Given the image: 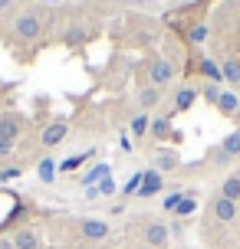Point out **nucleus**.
<instances>
[{
  "mask_svg": "<svg viewBox=\"0 0 240 249\" xmlns=\"http://www.w3.org/2000/svg\"><path fill=\"white\" fill-rule=\"evenodd\" d=\"M66 135H69V124L66 122H50L46 128H43V135H40V148L43 151L60 148V144L66 141Z\"/></svg>",
  "mask_w": 240,
  "mask_h": 249,
  "instance_id": "7",
  "label": "nucleus"
},
{
  "mask_svg": "<svg viewBox=\"0 0 240 249\" xmlns=\"http://www.w3.org/2000/svg\"><path fill=\"white\" fill-rule=\"evenodd\" d=\"M161 190H164V177L158 174V171H145L141 187H139V194H135V197H139V200H152V197H158Z\"/></svg>",
  "mask_w": 240,
  "mask_h": 249,
  "instance_id": "9",
  "label": "nucleus"
},
{
  "mask_svg": "<svg viewBox=\"0 0 240 249\" xmlns=\"http://www.w3.org/2000/svg\"><path fill=\"white\" fill-rule=\"evenodd\" d=\"M220 72H224V82H230V86H240V59L227 56V59L220 62Z\"/></svg>",
  "mask_w": 240,
  "mask_h": 249,
  "instance_id": "15",
  "label": "nucleus"
},
{
  "mask_svg": "<svg viewBox=\"0 0 240 249\" xmlns=\"http://www.w3.org/2000/svg\"><path fill=\"white\" fill-rule=\"evenodd\" d=\"M10 239H13V249H43V239L33 226H20Z\"/></svg>",
  "mask_w": 240,
  "mask_h": 249,
  "instance_id": "11",
  "label": "nucleus"
},
{
  "mask_svg": "<svg viewBox=\"0 0 240 249\" xmlns=\"http://www.w3.org/2000/svg\"><path fill=\"white\" fill-rule=\"evenodd\" d=\"M82 43V26H69V33H66V46H79Z\"/></svg>",
  "mask_w": 240,
  "mask_h": 249,
  "instance_id": "28",
  "label": "nucleus"
},
{
  "mask_svg": "<svg viewBox=\"0 0 240 249\" xmlns=\"http://www.w3.org/2000/svg\"><path fill=\"white\" fill-rule=\"evenodd\" d=\"M198 72L204 75V79H207V82H224V72H220V66H217L214 59H207V56H204V59H198Z\"/></svg>",
  "mask_w": 240,
  "mask_h": 249,
  "instance_id": "13",
  "label": "nucleus"
},
{
  "mask_svg": "<svg viewBox=\"0 0 240 249\" xmlns=\"http://www.w3.org/2000/svg\"><path fill=\"white\" fill-rule=\"evenodd\" d=\"M13 3H17V0H0V13H10Z\"/></svg>",
  "mask_w": 240,
  "mask_h": 249,
  "instance_id": "32",
  "label": "nucleus"
},
{
  "mask_svg": "<svg viewBox=\"0 0 240 249\" xmlns=\"http://www.w3.org/2000/svg\"><path fill=\"white\" fill-rule=\"evenodd\" d=\"M79 236L89 239V243H99V239H109V236H112V226L105 223V220L86 216V220H79Z\"/></svg>",
  "mask_w": 240,
  "mask_h": 249,
  "instance_id": "5",
  "label": "nucleus"
},
{
  "mask_svg": "<svg viewBox=\"0 0 240 249\" xmlns=\"http://www.w3.org/2000/svg\"><path fill=\"white\" fill-rule=\"evenodd\" d=\"M40 177H43V180H46V184H50L53 177H56V171H60V167H56V161H53V158H43V161H40Z\"/></svg>",
  "mask_w": 240,
  "mask_h": 249,
  "instance_id": "23",
  "label": "nucleus"
},
{
  "mask_svg": "<svg viewBox=\"0 0 240 249\" xmlns=\"http://www.w3.org/2000/svg\"><path fill=\"white\" fill-rule=\"evenodd\" d=\"M194 207H198V200H194V194H184V200H181V203L175 207V216H181V220H184L188 213H194Z\"/></svg>",
  "mask_w": 240,
  "mask_h": 249,
  "instance_id": "22",
  "label": "nucleus"
},
{
  "mask_svg": "<svg viewBox=\"0 0 240 249\" xmlns=\"http://www.w3.org/2000/svg\"><path fill=\"white\" fill-rule=\"evenodd\" d=\"M139 249H152V246H139Z\"/></svg>",
  "mask_w": 240,
  "mask_h": 249,
  "instance_id": "34",
  "label": "nucleus"
},
{
  "mask_svg": "<svg viewBox=\"0 0 240 249\" xmlns=\"http://www.w3.org/2000/svg\"><path fill=\"white\" fill-rule=\"evenodd\" d=\"M201 95L207 102H211V105H217V99H220V86H214V82H207V86L201 89Z\"/></svg>",
  "mask_w": 240,
  "mask_h": 249,
  "instance_id": "27",
  "label": "nucleus"
},
{
  "mask_svg": "<svg viewBox=\"0 0 240 249\" xmlns=\"http://www.w3.org/2000/svg\"><path fill=\"white\" fill-rule=\"evenodd\" d=\"M178 164H181V161H178L175 151H161V154L155 158V171H158V174H168V171H175Z\"/></svg>",
  "mask_w": 240,
  "mask_h": 249,
  "instance_id": "16",
  "label": "nucleus"
},
{
  "mask_svg": "<svg viewBox=\"0 0 240 249\" xmlns=\"http://www.w3.org/2000/svg\"><path fill=\"white\" fill-rule=\"evenodd\" d=\"M92 154H96V151H82V154H73V158H66V161L60 164V171H63V174L76 171V167H82V164H86L89 158H92Z\"/></svg>",
  "mask_w": 240,
  "mask_h": 249,
  "instance_id": "18",
  "label": "nucleus"
},
{
  "mask_svg": "<svg viewBox=\"0 0 240 249\" xmlns=\"http://www.w3.org/2000/svg\"><path fill=\"white\" fill-rule=\"evenodd\" d=\"M171 135V118H155L152 122V138H168Z\"/></svg>",
  "mask_w": 240,
  "mask_h": 249,
  "instance_id": "24",
  "label": "nucleus"
},
{
  "mask_svg": "<svg viewBox=\"0 0 240 249\" xmlns=\"http://www.w3.org/2000/svg\"><path fill=\"white\" fill-rule=\"evenodd\" d=\"M13 33H17V39H37L40 33H43V20H40V13L33 10H20L17 17H13Z\"/></svg>",
  "mask_w": 240,
  "mask_h": 249,
  "instance_id": "3",
  "label": "nucleus"
},
{
  "mask_svg": "<svg viewBox=\"0 0 240 249\" xmlns=\"http://www.w3.org/2000/svg\"><path fill=\"white\" fill-rule=\"evenodd\" d=\"M46 3H63V0H46Z\"/></svg>",
  "mask_w": 240,
  "mask_h": 249,
  "instance_id": "33",
  "label": "nucleus"
},
{
  "mask_svg": "<svg viewBox=\"0 0 240 249\" xmlns=\"http://www.w3.org/2000/svg\"><path fill=\"white\" fill-rule=\"evenodd\" d=\"M26 131V122H23V115H17V112H7V115H0V138H7V141H20Z\"/></svg>",
  "mask_w": 240,
  "mask_h": 249,
  "instance_id": "6",
  "label": "nucleus"
},
{
  "mask_svg": "<svg viewBox=\"0 0 240 249\" xmlns=\"http://www.w3.org/2000/svg\"><path fill=\"white\" fill-rule=\"evenodd\" d=\"M198 95H201L198 86H181L175 92V99H171V115H181V112H188V108H194Z\"/></svg>",
  "mask_w": 240,
  "mask_h": 249,
  "instance_id": "8",
  "label": "nucleus"
},
{
  "mask_svg": "<svg viewBox=\"0 0 240 249\" xmlns=\"http://www.w3.org/2000/svg\"><path fill=\"white\" fill-rule=\"evenodd\" d=\"M17 177H20V167H7V171L0 167V184H7V180H17Z\"/></svg>",
  "mask_w": 240,
  "mask_h": 249,
  "instance_id": "29",
  "label": "nucleus"
},
{
  "mask_svg": "<svg viewBox=\"0 0 240 249\" xmlns=\"http://www.w3.org/2000/svg\"><path fill=\"white\" fill-rule=\"evenodd\" d=\"M207 161L214 164V167H227V164L240 161V128L237 131H230L217 148H211V154H207Z\"/></svg>",
  "mask_w": 240,
  "mask_h": 249,
  "instance_id": "1",
  "label": "nucleus"
},
{
  "mask_svg": "<svg viewBox=\"0 0 240 249\" xmlns=\"http://www.w3.org/2000/svg\"><path fill=\"white\" fill-rule=\"evenodd\" d=\"M220 197L224 200H234V203H240V177L230 174L224 184H220Z\"/></svg>",
  "mask_w": 240,
  "mask_h": 249,
  "instance_id": "17",
  "label": "nucleus"
},
{
  "mask_svg": "<svg viewBox=\"0 0 240 249\" xmlns=\"http://www.w3.org/2000/svg\"><path fill=\"white\" fill-rule=\"evenodd\" d=\"M161 95H164V89H155V86H145L139 92V108L145 115L152 112V108H158V105H161Z\"/></svg>",
  "mask_w": 240,
  "mask_h": 249,
  "instance_id": "12",
  "label": "nucleus"
},
{
  "mask_svg": "<svg viewBox=\"0 0 240 249\" xmlns=\"http://www.w3.org/2000/svg\"><path fill=\"white\" fill-rule=\"evenodd\" d=\"M141 177H145V171H139V174H132L125 180V187H122V197H135V194H139V187H141Z\"/></svg>",
  "mask_w": 240,
  "mask_h": 249,
  "instance_id": "21",
  "label": "nucleus"
},
{
  "mask_svg": "<svg viewBox=\"0 0 240 249\" xmlns=\"http://www.w3.org/2000/svg\"><path fill=\"white\" fill-rule=\"evenodd\" d=\"M211 216H214L217 223H234V220H237V203H234V200H224L217 194V197L211 200Z\"/></svg>",
  "mask_w": 240,
  "mask_h": 249,
  "instance_id": "10",
  "label": "nucleus"
},
{
  "mask_svg": "<svg viewBox=\"0 0 240 249\" xmlns=\"http://www.w3.org/2000/svg\"><path fill=\"white\" fill-rule=\"evenodd\" d=\"M175 75H178V66L168 59V56H155V59L148 62V86L164 89L168 82H175Z\"/></svg>",
  "mask_w": 240,
  "mask_h": 249,
  "instance_id": "2",
  "label": "nucleus"
},
{
  "mask_svg": "<svg viewBox=\"0 0 240 249\" xmlns=\"http://www.w3.org/2000/svg\"><path fill=\"white\" fill-rule=\"evenodd\" d=\"M168 239H171V226L161 223V220H148L141 226V243L152 249H168Z\"/></svg>",
  "mask_w": 240,
  "mask_h": 249,
  "instance_id": "4",
  "label": "nucleus"
},
{
  "mask_svg": "<svg viewBox=\"0 0 240 249\" xmlns=\"http://www.w3.org/2000/svg\"><path fill=\"white\" fill-rule=\"evenodd\" d=\"M148 131H152V118H148V115L141 112L139 118L132 122V135H135V138H145V135H148Z\"/></svg>",
  "mask_w": 240,
  "mask_h": 249,
  "instance_id": "19",
  "label": "nucleus"
},
{
  "mask_svg": "<svg viewBox=\"0 0 240 249\" xmlns=\"http://www.w3.org/2000/svg\"><path fill=\"white\" fill-rule=\"evenodd\" d=\"M181 200H184V190L178 187V190H171V194L164 197V210H168V213H175V207L181 203Z\"/></svg>",
  "mask_w": 240,
  "mask_h": 249,
  "instance_id": "26",
  "label": "nucleus"
},
{
  "mask_svg": "<svg viewBox=\"0 0 240 249\" xmlns=\"http://www.w3.org/2000/svg\"><path fill=\"white\" fill-rule=\"evenodd\" d=\"M109 213H112V216H119V213H125V200H115L112 207H109Z\"/></svg>",
  "mask_w": 240,
  "mask_h": 249,
  "instance_id": "31",
  "label": "nucleus"
},
{
  "mask_svg": "<svg viewBox=\"0 0 240 249\" xmlns=\"http://www.w3.org/2000/svg\"><path fill=\"white\" fill-rule=\"evenodd\" d=\"M10 154H13V141L0 138V158H10Z\"/></svg>",
  "mask_w": 240,
  "mask_h": 249,
  "instance_id": "30",
  "label": "nucleus"
},
{
  "mask_svg": "<svg viewBox=\"0 0 240 249\" xmlns=\"http://www.w3.org/2000/svg\"><path fill=\"white\" fill-rule=\"evenodd\" d=\"M217 108H220V115H237V112H240V95H237V92H227V89H220Z\"/></svg>",
  "mask_w": 240,
  "mask_h": 249,
  "instance_id": "14",
  "label": "nucleus"
},
{
  "mask_svg": "<svg viewBox=\"0 0 240 249\" xmlns=\"http://www.w3.org/2000/svg\"><path fill=\"white\" fill-rule=\"evenodd\" d=\"M115 190H119V184L112 180V174H105V177L99 180V197H112Z\"/></svg>",
  "mask_w": 240,
  "mask_h": 249,
  "instance_id": "25",
  "label": "nucleus"
},
{
  "mask_svg": "<svg viewBox=\"0 0 240 249\" xmlns=\"http://www.w3.org/2000/svg\"><path fill=\"white\" fill-rule=\"evenodd\" d=\"M207 36H211V30H207L204 23L188 26V39H191V43H198V46H201V43H207Z\"/></svg>",
  "mask_w": 240,
  "mask_h": 249,
  "instance_id": "20",
  "label": "nucleus"
}]
</instances>
